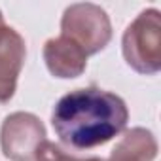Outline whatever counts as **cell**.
<instances>
[{"mask_svg":"<svg viewBox=\"0 0 161 161\" xmlns=\"http://www.w3.org/2000/svg\"><path fill=\"white\" fill-rule=\"evenodd\" d=\"M32 161H104L101 157H89V159H78V157H72L68 155L64 150H61L57 144L49 142V140H44L38 148V152L34 153Z\"/></svg>","mask_w":161,"mask_h":161,"instance_id":"cell-8","label":"cell"},{"mask_svg":"<svg viewBox=\"0 0 161 161\" xmlns=\"http://www.w3.org/2000/svg\"><path fill=\"white\" fill-rule=\"evenodd\" d=\"M127 119L129 112L123 99L99 87L66 93L51 114V123L61 142L76 150L106 144L125 129Z\"/></svg>","mask_w":161,"mask_h":161,"instance_id":"cell-1","label":"cell"},{"mask_svg":"<svg viewBox=\"0 0 161 161\" xmlns=\"http://www.w3.org/2000/svg\"><path fill=\"white\" fill-rule=\"evenodd\" d=\"M6 27V23H4V17H2V14H0V29H4Z\"/></svg>","mask_w":161,"mask_h":161,"instance_id":"cell-9","label":"cell"},{"mask_svg":"<svg viewBox=\"0 0 161 161\" xmlns=\"http://www.w3.org/2000/svg\"><path fill=\"white\" fill-rule=\"evenodd\" d=\"M25 55L27 49L21 34L8 25L0 29V104L14 97Z\"/></svg>","mask_w":161,"mask_h":161,"instance_id":"cell-5","label":"cell"},{"mask_svg":"<svg viewBox=\"0 0 161 161\" xmlns=\"http://www.w3.org/2000/svg\"><path fill=\"white\" fill-rule=\"evenodd\" d=\"M44 140L46 129L34 114L15 112L2 123L0 144L4 155L12 161H32Z\"/></svg>","mask_w":161,"mask_h":161,"instance_id":"cell-4","label":"cell"},{"mask_svg":"<svg viewBox=\"0 0 161 161\" xmlns=\"http://www.w3.org/2000/svg\"><path fill=\"white\" fill-rule=\"evenodd\" d=\"M59 36L89 57L108 46L112 38L110 19L95 4H74L64 10Z\"/></svg>","mask_w":161,"mask_h":161,"instance_id":"cell-2","label":"cell"},{"mask_svg":"<svg viewBox=\"0 0 161 161\" xmlns=\"http://www.w3.org/2000/svg\"><path fill=\"white\" fill-rule=\"evenodd\" d=\"M123 57L140 74L161 68V19L157 10H144L123 34Z\"/></svg>","mask_w":161,"mask_h":161,"instance_id":"cell-3","label":"cell"},{"mask_svg":"<svg viewBox=\"0 0 161 161\" xmlns=\"http://www.w3.org/2000/svg\"><path fill=\"white\" fill-rule=\"evenodd\" d=\"M155 153L157 144L152 133L142 127H135L118 142L108 161H152Z\"/></svg>","mask_w":161,"mask_h":161,"instance_id":"cell-7","label":"cell"},{"mask_svg":"<svg viewBox=\"0 0 161 161\" xmlns=\"http://www.w3.org/2000/svg\"><path fill=\"white\" fill-rule=\"evenodd\" d=\"M44 61L47 64V70L57 78H76L87 66V57L61 36L46 42Z\"/></svg>","mask_w":161,"mask_h":161,"instance_id":"cell-6","label":"cell"}]
</instances>
